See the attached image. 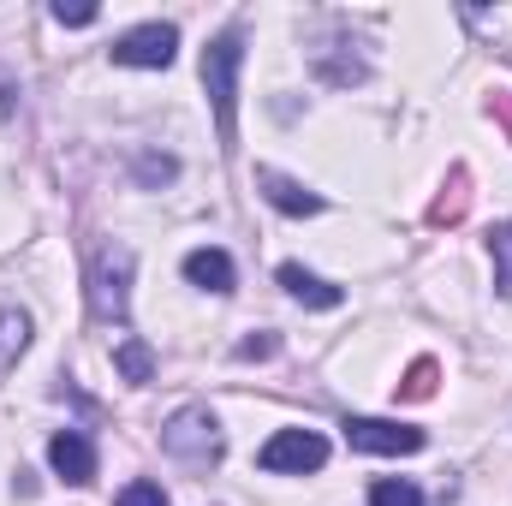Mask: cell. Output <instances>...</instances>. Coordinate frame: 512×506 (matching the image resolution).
<instances>
[{"label": "cell", "instance_id": "2", "mask_svg": "<svg viewBox=\"0 0 512 506\" xmlns=\"http://www.w3.org/2000/svg\"><path fill=\"white\" fill-rule=\"evenodd\" d=\"M161 447L179 459V465H191V471H209V465H221V423L203 411V405H191V411H179L167 429H161Z\"/></svg>", "mask_w": 512, "mask_h": 506}, {"label": "cell", "instance_id": "7", "mask_svg": "<svg viewBox=\"0 0 512 506\" xmlns=\"http://www.w3.org/2000/svg\"><path fill=\"white\" fill-rule=\"evenodd\" d=\"M48 465H54L66 483L84 489V483L96 477V447H90V435H84V429H60V435L48 441Z\"/></svg>", "mask_w": 512, "mask_h": 506}, {"label": "cell", "instance_id": "8", "mask_svg": "<svg viewBox=\"0 0 512 506\" xmlns=\"http://www.w3.org/2000/svg\"><path fill=\"white\" fill-rule=\"evenodd\" d=\"M256 191H262L280 215H322V197H316L310 185H298V179L274 173V167H256Z\"/></svg>", "mask_w": 512, "mask_h": 506}, {"label": "cell", "instance_id": "19", "mask_svg": "<svg viewBox=\"0 0 512 506\" xmlns=\"http://www.w3.org/2000/svg\"><path fill=\"white\" fill-rule=\"evenodd\" d=\"M173 173H179L173 155H137V179H143V185H167Z\"/></svg>", "mask_w": 512, "mask_h": 506}, {"label": "cell", "instance_id": "20", "mask_svg": "<svg viewBox=\"0 0 512 506\" xmlns=\"http://www.w3.org/2000/svg\"><path fill=\"white\" fill-rule=\"evenodd\" d=\"M102 12L96 6H66V0H54V24H66V30H84V24H96Z\"/></svg>", "mask_w": 512, "mask_h": 506}, {"label": "cell", "instance_id": "9", "mask_svg": "<svg viewBox=\"0 0 512 506\" xmlns=\"http://www.w3.org/2000/svg\"><path fill=\"white\" fill-rule=\"evenodd\" d=\"M280 286H286L298 304H310V310H340V304H346V292H340V286L316 280V274H310V268H298V262H280Z\"/></svg>", "mask_w": 512, "mask_h": 506}, {"label": "cell", "instance_id": "15", "mask_svg": "<svg viewBox=\"0 0 512 506\" xmlns=\"http://www.w3.org/2000/svg\"><path fill=\"white\" fill-rule=\"evenodd\" d=\"M370 506H423V489L405 483V477H387V483L370 489Z\"/></svg>", "mask_w": 512, "mask_h": 506}, {"label": "cell", "instance_id": "18", "mask_svg": "<svg viewBox=\"0 0 512 506\" xmlns=\"http://www.w3.org/2000/svg\"><path fill=\"white\" fill-rule=\"evenodd\" d=\"M114 506H167V489L149 483V477H137V483H126V489L114 495Z\"/></svg>", "mask_w": 512, "mask_h": 506}, {"label": "cell", "instance_id": "3", "mask_svg": "<svg viewBox=\"0 0 512 506\" xmlns=\"http://www.w3.org/2000/svg\"><path fill=\"white\" fill-rule=\"evenodd\" d=\"M90 310L96 322H126L131 310V251L126 245H102L90 262Z\"/></svg>", "mask_w": 512, "mask_h": 506}, {"label": "cell", "instance_id": "13", "mask_svg": "<svg viewBox=\"0 0 512 506\" xmlns=\"http://www.w3.org/2000/svg\"><path fill=\"white\" fill-rule=\"evenodd\" d=\"M316 78L334 84V90H352V84H364V60H358V54H328V48H316Z\"/></svg>", "mask_w": 512, "mask_h": 506}, {"label": "cell", "instance_id": "17", "mask_svg": "<svg viewBox=\"0 0 512 506\" xmlns=\"http://www.w3.org/2000/svg\"><path fill=\"white\" fill-rule=\"evenodd\" d=\"M435 376H441V370H435L429 358H417V364L405 370V381H399V399H429V393H435Z\"/></svg>", "mask_w": 512, "mask_h": 506}, {"label": "cell", "instance_id": "10", "mask_svg": "<svg viewBox=\"0 0 512 506\" xmlns=\"http://www.w3.org/2000/svg\"><path fill=\"white\" fill-rule=\"evenodd\" d=\"M465 209H471V173H465V167H453V173H447V185H441V197L429 203V227H459V221H465Z\"/></svg>", "mask_w": 512, "mask_h": 506}, {"label": "cell", "instance_id": "12", "mask_svg": "<svg viewBox=\"0 0 512 506\" xmlns=\"http://www.w3.org/2000/svg\"><path fill=\"white\" fill-rule=\"evenodd\" d=\"M114 370H120L131 387H149V381H155V352H149L143 340H120V346H114Z\"/></svg>", "mask_w": 512, "mask_h": 506}, {"label": "cell", "instance_id": "16", "mask_svg": "<svg viewBox=\"0 0 512 506\" xmlns=\"http://www.w3.org/2000/svg\"><path fill=\"white\" fill-rule=\"evenodd\" d=\"M24 340H30V316L24 310H0V358L24 352Z\"/></svg>", "mask_w": 512, "mask_h": 506}, {"label": "cell", "instance_id": "14", "mask_svg": "<svg viewBox=\"0 0 512 506\" xmlns=\"http://www.w3.org/2000/svg\"><path fill=\"white\" fill-rule=\"evenodd\" d=\"M489 256H495V286H501V298H512V221L489 233Z\"/></svg>", "mask_w": 512, "mask_h": 506}, {"label": "cell", "instance_id": "6", "mask_svg": "<svg viewBox=\"0 0 512 506\" xmlns=\"http://www.w3.org/2000/svg\"><path fill=\"white\" fill-rule=\"evenodd\" d=\"M173 48H179V30L173 24H137L114 42V66H143V72H161L173 66Z\"/></svg>", "mask_w": 512, "mask_h": 506}, {"label": "cell", "instance_id": "11", "mask_svg": "<svg viewBox=\"0 0 512 506\" xmlns=\"http://www.w3.org/2000/svg\"><path fill=\"white\" fill-rule=\"evenodd\" d=\"M185 280L203 292H233V256L227 251H191L185 256Z\"/></svg>", "mask_w": 512, "mask_h": 506}, {"label": "cell", "instance_id": "22", "mask_svg": "<svg viewBox=\"0 0 512 506\" xmlns=\"http://www.w3.org/2000/svg\"><path fill=\"white\" fill-rule=\"evenodd\" d=\"M489 114L507 126V137H512V90H495V102H489Z\"/></svg>", "mask_w": 512, "mask_h": 506}, {"label": "cell", "instance_id": "5", "mask_svg": "<svg viewBox=\"0 0 512 506\" xmlns=\"http://www.w3.org/2000/svg\"><path fill=\"white\" fill-rule=\"evenodd\" d=\"M346 447L358 453H423V429L393 423V417H346Z\"/></svg>", "mask_w": 512, "mask_h": 506}, {"label": "cell", "instance_id": "1", "mask_svg": "<svg viewBox=\"0 0 512 506\" xmlns=\"http://www.w3.org/2000/svg\"><path fill=\"white\" fill-rule=\"evenodd\" d=\"M239 66H245V36L227 30L203 48V90H209V108H215V131H221V149L233 155L239 149Z\"/></svg>", "mask_w": 512, "mask_h": 506}, {"label": "cell", "instance_id": "4", "mask_svg": "<svg viewBox=\"0 0 512 506\" xmlns=\"http://www.w3.org/2000/svg\"><path fill=\"white\" fill-rule=\"evenodd\" d=\"M322 465H328V441L316 429H280L262 447V471H274V477H304V471H322Z\"/></svg>", "mask_w": 512, "mask_h": 506}, {"label": "cell", "instance_id": "21", "mask_svg": "<svg viewBox=\"0 0 512 506\" xmlns=\"http://www.w3.org/2000/svg\"><path fill=\"white\" fill-rule=\"evenodd\" d=\"M239 358L251 364V358H274V334H251V340H239Z\"/></svg>", "mask_w": 512, "mask_h": 506}]
</instances>
